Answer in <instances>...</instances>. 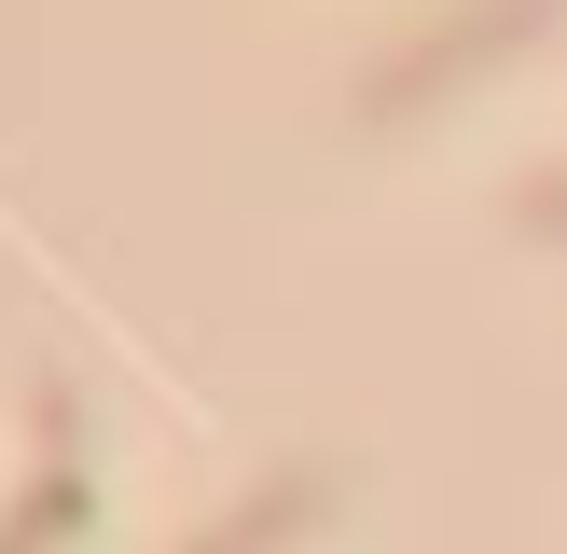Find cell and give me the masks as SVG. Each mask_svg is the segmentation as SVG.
Here are the masks:
<instances>
[{
	"label": "cell",
	"instance_id": "obj_1",
	"mask_svg": "<svg viewBox=\"0 0 567 554\" xmlns=\"http://www.w3.org/2000/svg\"><path fill=\"white\" fill-rule=\"evenodd\" d=\"M305 526H319V471H291V485H264V499H249V513L221 526L208 554H277V541H305Z\"/></svg>",
	"mask_w": 567,
	"mask_h": 554
},
{
	"label": "cell",
	"instance_id": "obj_2",
	"mask_svg": "<svg viewBox=\"0 0 567 554\" xmlns=\"http://www.w3.org/2000/svg\"><path fill=\"white\" fill-rule=\"evenodd\" d=\"M55 526H83V485H70V458H42V485H28V513L0 526V554H42Z\"/></svg>",
	"mask_w": 567,
	"mask_h": 554
}]
</instances>
